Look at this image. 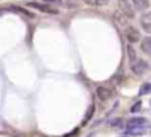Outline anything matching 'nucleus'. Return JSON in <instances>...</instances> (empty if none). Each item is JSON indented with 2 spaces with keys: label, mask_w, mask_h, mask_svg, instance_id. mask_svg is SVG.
<instances>
[{
  "label": "nucleus",
  "mask_w": 151,
  "mask_h": 137,
  "mask_svg": "<svg viewBox=\"0 0 151 137\" xmlns=\"http://www.w3.org/2000/svg\"><path fill=\"white\" fill-rule=\"evenodd\" d=\"M94 114V106H91L90 108H89V112H88V115H86V117H85V120H83V124H86V123L90 120V117H91V115Z\"/></svg>",
  "instance_id": "f8f14e48"
},
{
  "label": "nucleus",
  "mask_w": 151,
  "mask_h": 137,
  "mask_svg": "<svg viewBox=\"0 0 151 137\" xmlns=\"http://www.w3.org/2000/svg\"><path fill=\"white\" fill-rule=\"evenodd\" d=\"M149 69H150L149 63L143 60H137L134 63H131V71H133L135 75H138V77H141V75H143L145 72H147Z\"/></svg>",
  "instance_id": "7ed1b4c3"
},
{
  "label": "nucleus",
  "mask_w": 151,
  "mask_h": 137,
  "mask_svg": "<svg viewBox=\"0 0 151 137\" xmlns=\"http://www.w3.org/2000/svg\"><path fill=\"white\" fill-rule=\"evenodd\" d=\"M139 24H141L142 29H143L146 33L151 34V11L150 12H146L141 16L139 18Z\"/></svg>",
  "instance_id": "423d86ee"
},
{
  "label": "nucleus",
  "mask_w": 151,
  "mask_h": 137,
  "mask_svg": "<svg viewBox=\"0 0 151 137\" xmlns=\"http://www.w3.org/2000/svg\"><path fill=\"white\" fill-rule=\"evenodd\" d=\"M96 94H97V98L101 102H106L111 98L113 91L110 90L109 87H106V86H98V87L96 88Z\"/></svg>",
  "instance_id": "39448f33"
},
{
  "label": "nucleus",
  "mask_w": 151,
  "mask_h": 137,
  "mask_svg": "<svg viewBox=\"0 0 151 137\" xmlns=\"http://www.w3.org/2000/svg\"><path fill=\"white\" fill-rule=\"evenodd\" d=\"M141 107H142V102H137V104H134L131 107V112H138L141 109Z\"/></svg>",
  "instance_id": "4468645a"
},
{
  "label": "nucleus",
  "mask_w": 151,
  "mask_h": 137,
  "mask_svg": "<svg viewBox=\"0 0 151 137\" xmlns=\"http://www.w3.org/2000/svg\"><path fill=\"white\" fill-rule=\"evenodd\" d=\"M126 52H127V57H129L130 63H134L137 61V52H135V49L133 48V45L129 44L127 48H126Z\"/></svg>",
  "instance_id": "1a4fd4ad"
},
{
  "label": "nucleus",
  "mask_w": 151,
  "mask_h": 137,
  "mask_svg": "<svg viewBox=\"0 0 151 137\" xmlns=\"http://www.w3.org/2000/svg\"><path fill=\"white\" fill-rule=\"evenodd\" d=\"M118 1H119V3H126L127 0H118Z\"/></svg>",
  "instance_id": "f3484780"
},
{
  "label": "nucleus",
  "mask_w": 151,
  "mask_h": 137,
  "mask_svg": "<svg viewBox=\"0 0 151 137\" xmlns=\"http://www.w3.org/2000/svg\"><path fill=\"white\" fill-rule=\"evenodd\" d=\"M122 125H123V123L121 119H115V120H113V123H111V127H114V128H121Z\"/></svg>",
  "instance_id": "ddd939ff"
},
{
  "label": "nucleus",
  "mask_w": 151,
  "mask_h": 137,
  "mask_svg": "<svg viewBox=\"0 0 151 137\" xmlns=\"http://www.w3.org/2000/svg\"><path fill=\"white\" fill-rule=\"evenodd\" d=\"M141 49L147 55H151V37H145L141 42Z\"/></svg>",
  "instance_id": "6e6552de"
},
{
  "label": "nucleus",
  "mask_w": 151,
  "mask_h": 137,
  "mask_svg": "<svg viewBox=\"0 0 151 137\" xmlns=\"http://www.w3.org/2000/svg\"><path fill=\"white\" fill-rule=\"evenodd\" d=\"M47 3H50V4H58V5H64L65 1L64 0H45Z\"/></svg>",
  "instance_id": "2eb2a0df"
},
{
  "label": "nucleus",
  "mask_w": 151,
  "mask_h": 137,
  "mask_svg": "<svg viewBox=\"0 0 151 137\" xmlns=\"http://www.w3.org/2000/svg\"><path fill=\"white\" fill-rule=\"evenodd\" d=\"M109 0H85L86 4L91 5V7H102V5H106Z\"/></svg>",
  "instance_id": "9d476101"
},
{
  "label": "nucleus",
  "mask_w": 151,
  "mask_h": 137,
  "mask_svg": "<svg viewBox=\"0 0 151 137\" xmlns=\"http://www.w3.org/2000/svg\"><path fill=\"white\" fill-rule=\"evenodd\" d=\"M149 127L150 123L145 117H134L126 123V128L130 133H143V131Z\"/></svg>",
  "instance_id": "f257e3e1"
},
{
  "label": "nucleus",
  "mask_w": 151,
  "mask_h": 137,
  "mask_svg": "<svg viewBox=\"0 0 151 137\" xmlns=\"http://www.w3.org/2000/svg\"><path fill=\"white\" fill-rule=\"evenodd\" d=\"M28 7L35 8V9L40 11L42 13H48V15H58V9H56L55 7H52L50 4H45V3H37V1H31L28 3Z\"/></svg>",
  "instance_id": "f03ea898"
},
{
  "label": "nucleus",
  "mask_w": 151,
  "mask_h": 137,
  "mask_svg": "<svg viewBox=\"0 0 151 137\" xmlns=\"http://www.w3.org/2000/svg\"><path fill=\"white\" fill-rule=\"evenodd\" d=\"M131 3L137 11H146L150 5L149 0H131Z\"/></svg>",
  "instance_id": "0eeeda50"
},
{
  "label": "nucleus",
  "mask_w": 151,
  "mask_h": 137,
  "mask_svg": "<svg viewBox=\"0 0 151 137\" xmlns=\"http://www.w3.org/2000/svg\"><path fill=\"white\" fill-rule=\"evenodd\" d=\"M150 106H151V102H150Z\"/></svg>",
  "instance_id": "a211bd4d"
},
{
  "label": "nucleus",
  "mask_w": 151,
  "mask_h": 137,
  "mask_svg": "<svg viewBox=\"0 0 151 137\" xmlns=\"http://www.w3.org/2000/svg\"><path fill=\"white\" fill-rule=\"evenodd\" d=\"M125 37L129 41V44H137V42L141 41V33L134 26H127L125 29Z\"/></svg>",
  "instance_id": "20e7f679"
},
{
  "label": "nucleus",
  "mask_w": 151,
  "mask_h": 137,
  "mask_svg": "<svg viewBox=\"0 0 151 137\" xmlns=\"http://www.w3.org/2000/svg\"><path fill=\"white\" fill-rule=\"evenodd\" d=\"M151 92V83H143L139 90V95H147Z\"/></svg>",
  "instance_id": "9b49d317"
},
{
  "label": "nucleus",
  "mask_w": 151,
  "mask_h": 137,
  "mask_svg": "<svg viewBox=\"0 0 151 137\" xmlns=\"http://www.w3.org/2000/svg\"><path fill=\"white\" fill-rule=\"evenodd\" d=\"M15 9H16V11H20V12H23V13H24V15H27V16H28V17H35V16H33V13L28 12V11L23 9V8H20V7H19V8H15Z\"/></svg>",
  "instance_id": "dca6fc26"
}]
</instances>
